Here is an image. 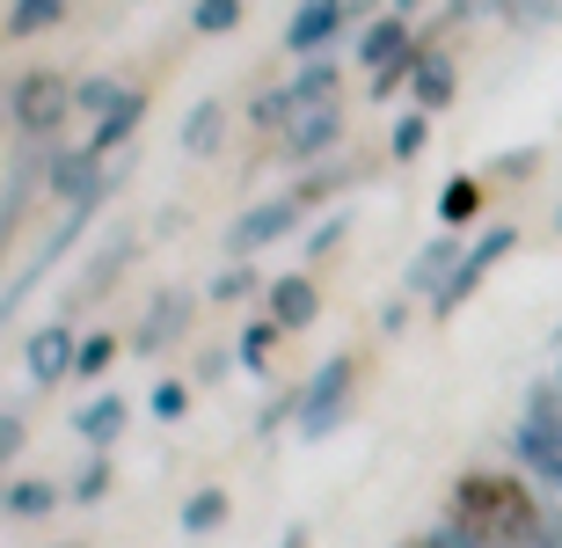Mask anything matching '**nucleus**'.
I'll return each mask as SVG.
<instances>
[{"instance_id": "de8ad7c7", "label": "nucleus", "mask_w": 562, "mask_h": 548, "mask_svg": "<svg viewBox=\"0 0 562 548\" xmlns=\"http://www.w3.org/2000/svg\"><path fill=\"white\" fill-rule=\"evenodd\" d=\"M555 234H562V205H555Z\"/></svg>"}, {"instance_id": "2eb2a0df", "label": "nucleus", "mask_w": 562, "mask_h": 548, "mask_svg": "<svg viewBox=\"0 0 562 548\" xmlns=\"http://www.w3.org/2000/svg\"><path fill=\"white\" fill-rule=\"evenodd\" d=\"M366 176H373V161H351V154H329V161H314V169H300L292 176V198H300V205H329V198H344V190L351 183H366Z\"/></svg>"}, {"instance_id": "412c9836", "label": "nucleus", "mask_w": 562, "mask_h": 548, "mask_svg": "<svg viewBox=\"0 0 562 548\" xmlns=\"http://www.w3.org/2000/svg\"><path fill=\"white\" fill-rule=\"evenodd\" d=\"M453 96H460V74H453V59H446V44H431V52L417 59V74H409V103L438 118Z\"/></svg>"}, {"instance_id": "8fccbe9b", "label": "nucleus", "mask_w": 562, "mask_h": 548, "mask_svg": "<svg viewBox=\"0 0 562 548\" xmlns=\"http://www.w3.org/2000/svg\"><path fill=\"white\" fill-rule=\"evenodd\" d=\"M0 110H8V88H0Z\"/></svg>"}, {"instance_id": "c85d7f7f", "label": "nucleus", "mask_w": 562, "mask_h": 548, "mask_svg": "<svg viewBox=\"0 0 562 548\" xmlns=\"http://www.w3.org/2000/svg\"><path fill=\"white\" fill-rule=\"evenodd\" d=\"M278 337H285V329H278L271 315L241 322V337H234V359H241V373H263V366H271V351H278Z\"/></svg>"}, {"instance_id": "6ab92c4d", "label": "nucleus", "mask_w": 562, "mask_h": 548, "mask_svg": "<svg viewBox=\"0 0 562 548\" xmlns=\"http://www.w3.org/2000/svg\"><path fill=\"white\" fill-rule=\"evenodd\" d=\"M66 505V483H52V476H15V483H0V519H15V527H30V519H44V512Z\"/></svg>"}, {"instance_id": "4be33fe9", "label": "nucleus", "mask_w": 562, "mask_h": 548, "mask_svg": "<svg viewBox=\"0 0 562 548\" xmlns=\"http://www.w3.org/2000/svg\"><path fill=\"white\" fill-rule=\"evenodd\" d=\"M336 88H344V66L322 52V59H300V74L285 81V103H292V118L300 110H314V103H336Z\"/></svg>"}, {"instance_id": "72a5a7b5", "label": "nucleus", "mask_w": 562, "mask_h": 548, "mask_svg": "<svg viewBox=\"0 0 562 548\" xmlns=\"http://www.w3.org/2000/svg\"><path fill=\"white\" fill-rule=\"evenodd\" d=\"M190 30H198V37H227V30H241V0H190Z\"/></svg>"}, {"instance_id": "cd10ccee", "label": "nucleus", "mask_w": 562, "mask_h": 548, "mask_svg": "<svg viewBox=\"0 0 562 548\" xmlns=\"http://www.w3.org/2000/svg\"><path fill=\"white\" fill-rule=\"evenodd\" d=\"M431 147V110H402L395 118V132H387V161H402V169H409V161H417V154Z\"/></svg>"}, {"instance_id": "1a4fd4ad", "label": "nucleus", "mask_w": 562, "mask_h": 548, "mask_svg": "<svg viewBox=\"0 0 562 548\" xmlns=\"http://www.w3.org/2000/svg\"><path fill=\"white\" fill-rule=\"evenodd\" d=\"M336 147H344V103H314L278 132V161H285V169H314V161H329Z\"/></svg>"}, {"instance_id": "423d86ee", "label": "nucleus", "mask_w": 562, "mask_h": 548, "mask_svg": "<svg viewBox=\"0 0 562 548\" xmlns=\"http://www.w3.org/2000/svg\"><path fill=\"white\" fill-rule=\"evenodd\" d=\"M125 183V161L103 169V154L88 147H44V198H59V205H88V198H110V190Z\"/></svg>"}, {"instance_id": "58836bf2", "label": "nucleus", "mask_w": 562, "mask_h": 548, "mask_svg": "<svg viewBox=\"0 0 562 548\" xmlns=\"http://www.w3.org/2000/svg\"><path fill=\"white\" fill-rule=\"evenodd\" d=\"M227 373H241V359H234L227 344H205L198 351V388H212V380H227Z\"/></svg>"}, {"instance_id": "393cba45", "label": "nucleus", "mask_w": 562, "mask_h": 548, "mask_svg": "<svg viewBox=\"0 0 562 548\" xmlns=\"http://www.w3.org/2000/svg\"><path fill=\"white\" fill-rule=\"evenodd\" d=\"M438 220H446L453 234L475 227V220H482V176H453V183L438 190Z\"/></svg>"}, {"instance_id": "20e7f679", "label": "nucleus", "mask_w": 562, "mask_h": 548, "mask_svg": "<svg viewBox=\"0 0 562 548\" xmlns=\"http://www.w3.org/2000/svg\"><path fill=\"white\" fill-rule=\"evenodd\" d=\"M512 249H519V227H512V220H497V227H482L475 242H468V256L453 264V278H446V286H438V293L424 300V307H431V322H453L460 307H468V300L482 293V278L497 271V264H504Z\"/></svg>"}, {"instance_id": "a19ab883", "label": "nucleus", "mask_w": 562, "mask_h": 548, "mask_svg": "<svg viewBox=\"0 0 562 548\" xmlns=\"http://www.w3.org/2000/svg\"><path fill=\"white\" fill-rule=\"evenodd\" d=\"M402 548H482V541H475V534H460L453 519H438V527H424L417 541H402Z\"/></svg>"}, {"instance_id": "4c0bfd02", "label": "nucleus", "mask_w": 562, "mask_h": 548, "mask_svg": "<svg viewBox=\"0 0 562 548\" xmlns=\"http://www.w3.org/2000/svg\"><path fill=\"white\" fill-rule=\"evenodd\" d=\"M22 446H30V410H15V402H8V410H0V468L15 461Z\"/></svg>"}, {"instance_id": "f257e3e1", "label": "nucleus", "mask_w": 562, "mask_h": 548, "mask_svg": "<svg viewBox=\"0 0 562 548\" xmlns=\"http://www.w3.org/2000/svg\"><path fill=\"white\" fill-rule=\"evenodd\" d=\"M446 519L482 548H548V497L526 483V468H460Z\"/></svg>"}, {"instance_id": "a211bd4d", "label": "nucleus", "mask_w": 562, "mask_h": 548, "mask_svg": "<svg viewBox=\"0 0 562 548\" xmlns=\"http://www.w3.org/2000/svg\"><path fill=\"white\" fill-rule=\"evenodd\" d=\"M139 125H146V96H139V88H125V96H117V103H110L103 118L88 125V139H81V147L110 161V154H125V147H132V132H139Z\"/></svg>"}, {"instance_id": "bb28decb", "label": "nucleus", "mask_w": 562, "mask_h": 548, "mask_svg": "<svg viewBox=\"0 0 562 548\" xmlns=\"http://www.w3.org/2000/svg\"><path fill=\"white\" fill-rule=\"evenodd\" d=\"M66 8H74V0H8V37H44V30H59Z\"/></svg>"}, {"instance_id": "ddd939ff", "label": "nucleus", "mask_w": 562, "mask_h": 548, "mask_svg": "<svg viewBox=\"0 0 562 548\" xmlns=\"http://www.w3.org/2000/svg\"><path fill=\"white\" fill-rule=\"evenodd\" d=\"M512 454H519V468L562 505V439H555V432H548V424H533L519 410V424H512Z\"/></svg>"}, {"instance_id": "9b49d317", "label": "nucleus", "mask_w": 562, "mask_h": 548, "mask_svg": "<svg viewBox=\"0 0 562 548\" xmlns=\"http://www.w3.org/2000/svg\"><path fill=\"white\" fill-rule=\"evenodd\" d=\"M366 15V0H300L285 22V52L292 59H322L336 37H344V22Z\"/></svg>"}, {"instance_id": "603ef678", "label": "nucleus", "mask_w": 562, "mask_h": 548, "mask_svg": "<svg viewBox=\"0 0 562 548\" xmlns=\"http://www.w3.org/2000/svg\"><path fill=\"white\" fill-rule=\"evenodd\" d=\"M0 249H8V242H0Z\"/></svg>"}, {"instance_id": "2f4dec72", "label": "nucleus", "mask_w": 562, "mask_h": 548, "mask_svg": "<svg viewBox=\"0 0 562 548\" xmlns=\"http://www.w3.org/2000/svg\"><path fill=\"white\" fill-rule=\"evenodd\" d=\"M344 242H351V205L322 212V227H307V242H300V249H307V264H322V256H336Z\"/></svg>"}, {"instance_id": "c03bdc74", "label": "nucleus", "mask_w": 562, "mask_h": 548, "mask_svg": "<svg viewBox=\"0 0 562 548\" xmlns=\"http://www.w3.org/2000/svg\"><path fill=\"white\" fill-rule=\"evenodd\" d=\"M278 548H314V527H307V519H292V527L278 534Z\"/></svg>"}, {"instance_id": "f704fd0d", "label": "nucleus", "mask_w": 562, "mask_h": 548, "mask_svg": "<svg viewBox=\"0 0 562 548\" xmlns=\"http://www.w3.org/2000/svg\"><path fill=\"white\" fill-rule=\"evenodd\" d=\"M117 96H125V81H110V74H88V81H74V110H81V118H103Z\"/></svg>"}, {"instance_id": "dca6fc26", "label": "nucleus", "mask_w": 562, "mask_h": 548, "mask_svg": "<svg viewBox=\"0 0 562 548\" xmlns=\"http://www.w3.org/2000/svg\"><path fill=\"white\" fill-rule=\"evenodd\" d=\"M125 424H132V395H117V388H103V395H88L74 410V432L88 439V454H110V446L125 439Z\"/></svg>"}, {"instance_id": "e433bc0d", "label": "nucleus", "mask_w": 562, "mask_h": 548, "mask_svg": "<svg viewBox=\"0 0 562 548\" xmlns=\"http://www.w3.org/2000/svg\"><path fill=\"white\" fill-rule=\"evenodd\" d=\"M278 424H300V388H285V395H271L256 410V439H271Z\"/></svg>"}, {"instance_id": "37998d69", "label": "nucleus", "mask_w": 562, "mask_h": 548, "mask_svg": "<svg viewBox=\"0 0 562 548\" xmlns=\"http://www.w3.org/2000/svg\"><path fill=\"white\" fill-rule=\"evenodd\" d=\"M409 322H417V300H409V293H395L387 307H380V337H402Z\"/></svg>"}, {"instance_id": "9d476101", "label": "nucleus", "mask_w": 562, "mask_h": 548, "mask_svg": "<svg viewBox=\"0 0 562 548\" xmlns=\"http://www.w3.org/2000/svg\"><path fill=\"white\" fill-rule=\"evenodd\" d=\"M74 366H81V337H74L66 322H37V329L22 337V373H30V388H37V395L66 388V380H74Z\"/></svg>"}, {"instance_id": "c756f323", "label": "nucleus", "mask_w": 562, "mask_h": 548, "mask_svg": "<svg viewBox=\"0 0 562 548\" xmlns=\"http://www.w3.org/2000/svg\"><path fill=\"white\" fill-rule=\"evenodd\" d=\"M190 395H198V388H190L183 373H161L154 388H146V417H154V424H183L190 417Z\"/></svg>"}, {"instance_id": "39448f33", "label": "nucleus", "mask_w": 562, "mask_h": 548, "mask_svg": "<svg viewBox=\"0 0 562 548\" xmlns=\"http://www.w3.org/2000/svg\"><path fill=\"white\" fill-rule=\"evenodd\" d=\"M95 212H103V198H88V205H66V212H59V227H52V234L37 242V256H30V264H22V271L8 278V286H0V329H8V322L22 315V300L37 293L44 278L59 271V256H66V249H74V242L88 234V220H95Z\"/></svg>"}, {"instance_id": "09e8293b", "label": "nucleus", "mask_w": 562, "mask_h": 548, "mask_svg": "<svg viewBox=\"0 0 562 548\" xmlns=\"http://www.w3.org/2000/svg\"><path fill=\"white\" fill-rule=\"evenodd\" d=\"M555 380H562V351H555Z\"/></svg>"}, {"instance_id": "7c9ffc66", "label": "nucleus", "mask_w": 562, "mask_h": 548, "mask_svg": "<svg viewBox=\"0 0 562 548\" xmlns=\"http://www.w3.org/2000/svg\"><path fill=\"white\" fill-rule=\"evenodd\" d=\"M110 483H117V468H110V454H88L81 468H74V483H66V505H103Z\"/></svg>"}, {"instance_id": "c9c22d12", "label": "nucleus", "mask_w": 562, "mask_h": 548, "mask_svg": "<svg viewBox=\"0 0 562 548\" xmlns=\"http://www.w3.org/2000/svg\"><path fill=\"white\" fill-rule=\"evenodd\" d=\"M512 30H548V22H562V0H504L497 8Z\"/></svg>"}, {"instance_id": "79ce46f5", "label": "nucleus", "mask_w": 562, "mask_h": 548, "mask_svg": "<svg viewBox=\"0 0 562 548\" xmlns=\"http://www.w3.org/2000/svg\"><path fill=\"white\" fill-rule=\"evenodd\" d=\"M533 169H541V147H512V154H497V161H490V176H519V183Z\"/></svg>"}, {"instance_id": "aec40b11", "label": "nucleus", "mask_w": 562, "mask_h": 548, "mask_svg": "<svg viewBox=\"0 0 562 548\" xmlns=\"http://www.w3.org/2000/svg\"><path fill=\"white\" fill-rule=\"evenodd\" d=\"M132 256H139V234H132V227H110L103 242H95V256H88V271H81V293H74V300H95L103 286H117Z\"/></svg>"}, {"instance_id": "3c124183", "label": "nucleus", "mask_w": 562, "mask_h": 548, "mask_svg": "<svg viewBox=\"0 0 562 548\" xmlns=\"http://www.w3.org/2000/svg\"><path fill=\"white\" fill-rule=\"evenodd\" d=\"M59 548H81V541H59Z\"/></svg>"}, {"instance_id": "0eeeda50", "label": "nucleus", "mask_w": 562, "mask_h": 548, "mask_svg": "<svg viewBox=\"0 0 562 548\" xmlns=\"http://www.w3.org/2000/svg\"><path fill=\"white\" fill-rule=\"evenodd\" d=\"M198 300L205 293H190V286H161V293L146 300V315L132 322L125 351L132 359H161V351H176V344L190 337V322H198Z\"/></svg>"}, {"instance_id": "49530a36", "label": "nucleus", "mask_w": 562, "mask_h": 548, "mask_svg": "<svg viewBox=\"0 0 562 548\" xmlns=\"http://www.w3.org/2000/svg\"><path fill=\"white\" fill-rule=\"evenodd\" d=\"M555 351H562V315H555Z\"/></svg>"}, {"instance_id": "5701e85b", "label": "nucleus", "mask_w": 562, "mask_h": 548, "mask_svg": "<svg viewBox=\"0 0 562 548\" xmlns=\"http://www.w3.org/2000/svg\"><path fill=\"white\" fill-rule=\"evenodd\" d=\"M227 519H234V497H227V490H220V483L190 490V497H183V512H176V527H183L190 541H205V534H220V527H227Z\"/></svg>"}, {"instance_id": "f8f14e48", "label": "nucleus", "mask_w": 562, "mask_h": 548, "mask_svg": "<svg viewBox=\"0 0 562 548\" xmlns=\"http://www.w3.org/2000/svg\"><path fill=\"white\" fill-rule=\"evenodd\" d=\"M263 315H271L285 337L314 329V322H322V286H314V271H278L271 286H263Z\"/></svg>"}, {"instance_id": "473e14b6", "label": "nucleus", "mask_w": 562, "mask_h": 548, "mask_svg": "<svg viewBox=\"0 0 562 548\" xmlns=\"http://www.w3.org/2000/svg\"><path fill=\"white\" fill-rule=\"evenodd\" d=\"M117 351H125V337H110V329H88V337H81V366H74V380H103L110 366H117Z\"/></svg>"}, {"instance_id": "6e6552de", "label": "nucleus", "mask_w": 562, "mask_h": 548, "mask_svg": "<svg viewBox=\"0 0 562 548\" xmlns=\"http://www.w3.org/2000/svg\"><path fill=\"white\" fill-rule=\"evenodd\" d=\"M300 220H307V205H300V198H263V205H249L241 212V220H234L227 227V242H220V256H227V264H249V256H263V249H278V242H292V234H300Z\"/></svg>"}, {"instance_id": "ea45409f", "label": "nucleus", "mask_w": 562, "mask_h": 548, "mask_svg": "<svg viewBox=\"0 0 562 548\" xmlns=\"http://www.w3.org/2000/svg\"><path fill=\"white\" fill-rule=\"evenodd\" d=\"M504 0H446L438 8V30H460V22H482V15H497Z\"/></svg>"}, {"instance_id": "f03ea898", "label": "nucleus", "mask_w": 562, "mask_h": 548, "mask_svg": "<svg viewBox=\"0 0 562 548\" xmlns=\"http://www.w3.org/2000/svg\"><path fill=\"white\" fill-rule=\"evenodd\" d=\"M66 118H74V81H66L59 66H30V74L8 81V125H15L30 147H52Z\"/></svg>"}, {"instance_id": "a878e982", "label": "nucleus", "mask_w": 562, "mask_h": 548, "mask_svg": "<svg viewBox=\"0 0 562 548\" xmlns=\"http://www.w3.org/2000/svg\"><path fill=\"white\" fill-rule=\"evenodd\" d=\"M263 286H271V278L256 271V264H220L212 286H205V300H212V307H241V300H256Z\"/></svg>"}, {"instance_id": "a18cd8bd", "label": "nucleus", "mask_w": 562, "mask_h": 548, "mask_svg": "<svg viewBox=\"0 0 562 548\" xmlns=\"http://www.w3.org/2000/svg\"><path fill=\"white\" fill-rule=\"evenodd\" d=\"M417 8L424 0H387V15H409V22H417Z\"/></svg>"}, {"instance_id": "4468645a", "label": "nucleus", "mask_w": 562, "mask_h": 548, "mask_svg": "<svg viewBox=\"0 0 562 548\" xmlns=\"http://www.w3.org/2000/svg\"><path fill=\"white\" fill-rule=\"evenodd\" d=\"M460 256H468V234H453V227H446L438 242H424V249L409 256V271H402V293H409V300H431L438 286L453 278V264H460Z\"/></svg>"}, {"instance_id": "b1692460", "label": "nucleus", "mask_w": 562, "mask_h": 548, "mask_svg": "<svg viewBox=\"0 0 562 548\" xmlns=\"http://www.w3.org/2000/svg\"><path fill=\"white\" fill-rule=\"evenodd\" d=\"M220 139H227V103H220V96L190 103V118H183V154H190V161H212V154H220Z\"/></svg>"}, {"instance_id": "f3484780", "label": "nucleus", "mask_w": 562, "mask_h": 548, "mask_svg": "<svg viewBox=\"0 0 562 548\" xmlns=\"http://www.w3.org/2000/svg\"><path fill=\"white\" fill-rule=\"evenodd\" d=\"M351 52H358L366 74H380V66H395L402 52H417V22H409V15H373L366 30H358Z\"/></svg>"}, {"instance_id": "7ed1b4c3", "label": "nucleus", "mask_w": 562, "mask_h": 548, "mask_svg": "<svg viewBox=\"0 0 562 548\" xmlns=\"http://www.w3.org/2000/svg\"><path fill=\"white\" fill-rule=\"evenodd\" d=\"M351 395H358V359H351V351H336V359H322L307 380H300V424H292V432H300L307 446L329 439L336 424L351 417Z\"/></svg>"}]
</instances>
